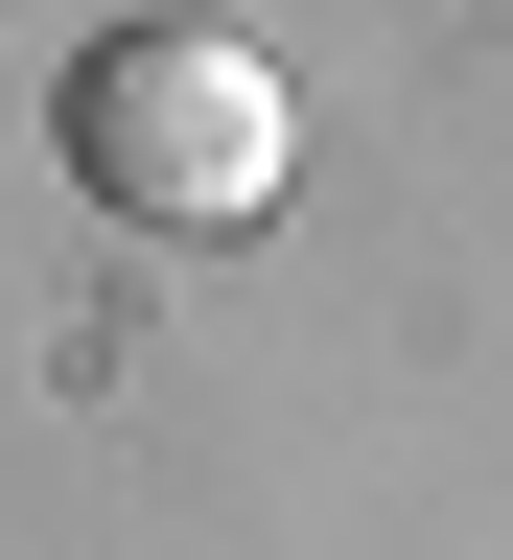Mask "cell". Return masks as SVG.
<instances>
[{"label":"cell","instance_id":"obj_1","mask_svg":"<svg viewBox=\"0 0 513 560\" xmlns=\"http://www.w3.org/2000/svg\"><path fill=\"white\" fill-rule=\"evenodd\" d=\"M280 164H304V117H280V70L234 24H117L70 70V187H94L117 234H257Z\"/></svg>","mask_w":513,"mask_h":560}]
</instances>
